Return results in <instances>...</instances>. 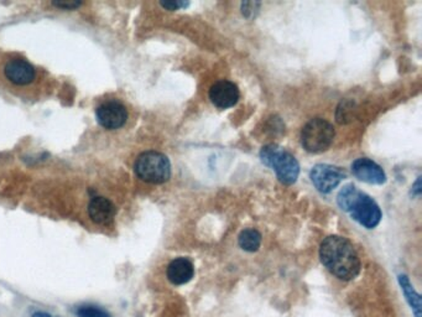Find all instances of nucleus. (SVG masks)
Masks as SVG:
<instances>
[{
	"label": "nucleus",
	"mask_w": 422,
	"mask_h": 317,
	"mask_svg": "<svg viewBox=\"0 0 422 317\" xmlns=\"http://www.w3.org/2000/svg\"><path fill=\"white\" fill-rule=\"evenodd\" d=\"M319 258L326 268L338 279L349 281L361 272V260L351 242L340 235L324 238L319 248Z\"/></svg>",
	"instance_id": "nucleus-1"
},
{
	"label": "nucleus",
	"mask_w": 422,
	"mask_h": 317,
	"mask_svg": "<svg viewBox=\"0 0 422 317\" xmlns=\"http://www.w3.org/2000/svg\"><path fill=\"white\" fill-rule=\"evenodd\" d=\"M340 207L351 214L352 219L368 230L375 228L382 221V211L373 198L359 191L354 185H347L337 197Z\"/></svg>",
	"instance_id": "nucleus-2"
},
{
	"label": "nucleus",
	"mask_w": 422,
	"mask_h": 317,
	"mask_svg": "<svg viewBox=\"0 0 422 317\" xmlns=\"http://www.w3.org/2000/svg\"><path fill=\"white\" fill-rule=\"evenodd\" d=\"M260 158L264 164L274 170L280 182L285 185H292L299 179L300 165L296 158L279 145L270 144L264 147L260 152Z\"/></svg>",
	"instance_id": "nucleus-3"
},
{
	"label": "nucleus",
	"mask_w": 422,
	"mask_h": 317,
	"mask_svg": "<svg viewBox=\"0 0 422 317\" xmlns=\"http://www.w3.org/2000/svg\"><path fill=\"white\" fill-rule=\"evenodd\" d=\"M134 170L140 180L159 185L170 179V160L164 154L145 152L137 156Z\"/></svg>",
	"instance_id": "nucleus-4"
},
{
	"label": "nucleus",
	"mask_w": 422,
	"mask_h": 317,
	"mask_svg": "<svg viewBox=\"0 0 422 317\" xmlns=\"http://www.w3.org/2000/svg\"><path fill=\"white\" fill-rule=\"evenodd\" d=\"M335 139V128L324 119L315 118L303 126L301 144L311 154L324 153L332 145Z\"/></svg>",
	"instance_id": "nucleus-5"
},
{
	"label": "nucleus",
	"mask_w": 422,
	"mask_h": 317,
	"mask_svg": "<svg viewBox=\"0 0 422 317\" xmlns=\"http://www.w3.org/2000/svg\"><path fill=\"white\" fill-rule=\"evenodd\" d=\"M310 177L318 191L329 193L345 179V172L340 168L329 164H318L313 166Z\"/></svg>",
	"instance_id": "nucleus-6"
},
{
	"label": "nucleus",
	"mask_w": 422,
	"mask_h": 317,
	"mask_svg": "<svg viewBox=\"0 0 422 317\" xmlns=\"http://www.w3.org/2000/svg\"><path fill=\"white\" fill-rule=\"evenodd\" d=\"M96 117L99 124L108 129L115 131L124 126L128 119L126 105L118 101H108L100 104L96 110Z\"/></svg>",
	"instance_id": "nucleus-7"
},
{
	"label": "nucleus",
	"mask_w": 422,
	"mask_h": 317,
	"mask_svg": "<svg viewBox=\"0 0 422 317\" xmlns=\"http://www.w3.org/2000/svg\"><path fill=\"white\" fill-rule=\"evenodd\" d=\"M239 89L230 81H218L214 83L213 86L209 89V99L211 102L220 110H227L233 105H236L239 101Z\"/></svg>",
	"instance_id": "nucleus-8"
},
{
	"label": "nucleus",
	"mask_w": 422,
	"mask_h": 317,
	"mask_svg": "<svg viewBox=\"0 0 422 317\" xmlns=\"http://www.w3.org/2000/svg\"><path fill=\"white\" fill-rule=\"evenodd\" d=\"M353 175L361 181L373 185H383L386 181V175L384 170L377 163L367 158H356L352 164Z\"/></svg>",
	"instance_id": "nucleus-9"
},
{
	"label": "nucleus",
	"mask_w": 422,
	"mask_h": 317,
	"mask_svg": "<svg viewBox=\"0 0 422 317\" xmlns=\"http://www.w3.org/2000/svg\"><path fill=\"white\" fill-rule=\"evenodd\" d=\"M4 72H6V78L10 82L19 84V86L29 84V83L33 82V80L35 78V70L31 64H29L28 61L20 60V59L8 62Z\"/></svg>",
	"instance_id": "nucleus-10"
},
{
	"label": "nucleus",
	"mask_w": 422,
	"mask_h": 317,
	"mask_svg": "<svg viewBox=\"0 0 422 317\" xmlns=\"http://www.w3.org/2000/svg\"><path fill=\"white\" fill-rule=\"evenodd\" d=\"M116 209L105 197H93L88 205V214L98 224H110L114 219Z\"/></svg>",
	"instance_id": "nucleus-11"
},
{
	"label": "nucleus",
	"mask_w": 422,
	"mask_h": 317,
	"mask_svg": "<svg viewBox=\"0 0 422 317\" xmlns=\"http://www.w3.org/2000/svg\"><path fill=\"white\" fill-rule=\"evenodd\" d=\"M167 279L174 285L187 284L193 278L195 268L186 258H176L167 267Z\"/></svg>",
	"instance_id": "nucleus-12"
},
{
	"label": "nucleus",
	"mask_w": 422,
	"mask_h": 317,
	"mask_svg": "<svg viewBox=\"0 0 422 317\" xmlns=\"http://www.w3.org/2000/svg\"><path fill=\"white\" fill-rule=\"evenodd\" d=\"M399 283L416 317H421V297L412 288L410 280L407 279L406 275H399Z\"/></svg>",
	"instance_id": "nucleus-13"
},
{
	"label": "nucleus",
	"mask_w": 422,
	"mask_h": 317,
	"mask_svg": "<svg viewBox=\"0 0 422 317\" xmlns=\"http://www.w3.org/2000/svg\"><path fill=\"white\" fill-rule=\"evenodd\" d=\"M239 246L246 252H257L262 244V235L257 230H244L239 235Z\"/></svg>",
	"instance_id": "nucleus-14"
},
{
	"label": "nucleus",
	"mask_w": 422,
	"mask_h": 317,
	"mask_svg": "<svg viewBox=\"0 0 422 317\" xmlns=\"http://www.w3.org/2000/svg\"><path fill=\"white\" fill-rule=\"evenodd\" d=\"M356 102L351 99H345L340 102V105L337 107L336 112V119L340 124H348L351 123L354 117H356Z\"/></svg>",
	"instance_id": "nucleus-15"
},
{
	"label": "nucleus",
	"mask_w": 422,
	"mask_h": 317,
	"mask_svg": "<svg viewBox=\"0 0 422 317\" xmlns=\"http://www.w3.org/2000/svg\"><path fill=\"white\" fill-rule=\"evenodd\" d=\"M76 315L78 317H110V314L102 307L94 305H82L77 307Z\"/></svg>",
	"instance_id": "nucleus-16"
},
{
	"label": "nucleus",
	"mask_w": 422,
	"mask_h": 317,
	"mask_svg": "<svg viewBox=\"0 0 422 317\" xmlns=\"http://www.w3.org/2000/svg\"><path fill=\"white\" fill-rule=\"evenodd\" d=\"M259 6H260L259 3H253V1L252 3H243L241 4V13L246 17H255V13L258 11Z\"/></svg>",
	"instance_id": "nucleus-17"
},
{
	"label": "nucleus",
	"mask_w": 422,
	"mask_h": 317,
	"mask_svg": "<svg viewBox=\"0 0 422 317\" xmlns=\"http://www.w3.org/2000/svg\"><path fill=\"white\" fill-rule=\"evenodd\" d=\"M160 6L167 10L174 11L182 9V8H187L190 6V3L188 1H161Z\"/></svg>",
	"instance_id": "nucleus-18"
},
{
	"label": "nucleus",
	"mask_w": 422,
	"mask_h": 317,
	"mask_svg": "<svg viewBox=\"0 0 422 317\" xmlns=\"http://www.w3.org/2000/svg\"><path fill=\"white\" fill-rule=\"evenodd\" d=\"M82 3L80 1H54L52 6H57L60 9H76L78 6H81Z\"/></svg>",
	"instance_id": "nucleus-19"
},
{
	"label": "nucleus",
	"mask_w": 422,
	"mask_h": 317,
	"mask_svg": "<svg viewBox=\"0 0 422 317\" xmlns=\"http://www.w3.org/2000/svg\"><path fill=\"white\" fill-rule=\"evenodd\" d=\"M412 195H415V196L421 195V177H419L415 185L412 186Z\"/></svg>",
	"instance_id": "nucleus-20"
},
{
	"label": "nucleus",
	"mask_w": 422,
	"mask_h": 317,
	"mask_svg": "<svg viewBox=\"0 0 422 317\" xmlns=\"http://www.w3.org/2000/svg\"><path fill=\"white\" fill-rule=\"evenodd\" d=\"M33 317H52L47 312L38 311L33 314Z\"/></svg>",
	"instance_id": "nucleus-21"
}]
</instances>
